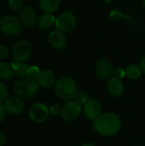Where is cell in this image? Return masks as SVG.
Wrapping results in <instances>:
<instances>
[{"mask_svg":"<svg viewBox=\"0 0 145 146\" xmlns=\"http://www.w3.org/2000/svg\"><path fill=\"white\" fill-rule=\"evenodd\" d=\"M32 53V48L30 44L27 41L21 40L18 41L13 47L12 50V57L14 61L19 62H24L26 61Z\"/></svg>","mask_w":145,"mask_h":146,"instance_id":"cell-6","label":"cell"},{"mask_svg":"<svg viewBox=\"0 0 145 146\" xmlns=\"http://www.w3.org/2000/svg\"><path fill=\"white\" fill-rule=\"evenodd\" d=\"M107 1H113V0H107Z\"/></svg>","mask_w":145,"mask_h":146,"instance_id":"cell-33","label":"cell"},{"mask_svg":"<svg viewBox=\"0 0 145 146\" xmlns=\"http://www.w3.org/2000/svg\"><path fill=\"white\" fill-rule=\"evenodd\" d=\"M81 146H97L95 144L93 143H91V142H86V143H84Z\"/></svg>","mask_w":145,"mask_h":146,"instance_id":"cell-31","label":"cell"},{"mask_svg":"<svg viewBox=\"0 0 145 146\" xmlns=\"http://www.w3.org/2000/svg\"><path fill=\"white\" fill-rule=\"evenodd\" d=\"M140 68L142 69V72L145 74V56L142 58V60L140 62Z\"/></svg>","mask_w":145,"mask_h":146,"instance_id":"cell-30","label":"cell"},{"mask_svg":"<svg viewBox=\"0 0 145 146\" xmlns=\"http://www.w3.org/2000/svg\"><path fill=\"white\" fill-rule=\"evenodd\" d=\"M14 91L21 99L28 100L37 95L38 84L37 80L28 77L16 81L14 85Z\"/></svg>","mask_w":145,"mask_h":146,"instance_id":"cell-3","label":"cell"},{"mask_svg":"<svg viewBox=\"0 0 145 146\" xmlns=\"http://www.w3.org/2000/svg\"><path fill=\"white\" fill-rule=\"evenodd\" d=\"M83 111L85 116L91 121L96 120L102 114L101 104L94 99H90L85 105H83Z\"/></svg>","mask_w":145,"mask_h":146,"instance_id":"cell-10","label":"cell"},{"mask_svg":"<svg viewBox=\"0 0 145 146\" xmlns=\"http://www.w3.org/2000/svg\"><path fill=\"white\" fill-rule=\"evenodd\" d=\"M78 92L77 84L75 80L70 77H62L56 82L55 93L63 101L73 100Z\"/></svg>","mask_w":145,"mask_h":146,"instance_id":"cell-2","label":"cell"},{"mask_svg":"<svg viewBox=\"0 0 145 146\" xmlns=\"http://www.w3.org/2000/svg\"><path fill=\"white\" fill-rule=\"evenodd\" d=\"M142 3H143L144 7V8H145V0H142Z\"/></svg>","mask_w":145,"mask_h":146,"instance_id":"cell-32","label":"cell"},{"mask_svg":"<svg viewBox=\"0 0 145 146\" xmlns=\"http://www.w3.org/2000/svg\"><path fill=\"white\" fill-rule=\"evenodd\" d=\"M126 76L130 80H137L141 76L142 69L140 67L137 65H129L126 69Z\"/></svg>","mask_w":145,"mask_h":146,"instance_id":"cell-20","label":"cell"},{"mask_svg":"<svg viewBox=\"0 0 145 146\" xmlns=\"http://www.w3.org/2000/svg\"><path fill=\"white\" fill-rule=\"evenodd\" d=\"M50 44L56 50H63L67 46V38L61 31H52L49 35Z\"/></svg>","mask_w":145,"mask_h":146,"instance_id":"cell-13","label":"cell"},{"mask_svg":"<svg viewBox=\"0 0 145 146\" xmlns=\"http://www.w3.org/2000/svg\"><path fill=\"white\" fill-rule=\"evenodd\" d=\"M96 73L101 80L111 79L114 74L113 66L110 62L106 59L100 60L96 65Z\"/></svg>","mask_w":145,"mask_h":146,"instance_id":"cell-12","label":"cell"},{"mask_svg":"<svg viewBox=\"0 0 145 146\" xmlns=\"http://www.w3.org/2000/svg\"><path fill=\"white\" fill-rule=\"evenodd\" d=\"M90 99H91V98H90L89 94L86 93L85 92H78L76 98H74V100H75L78 104H79L81 106H82V105H85Z\"/></svg>","mask_w":145,"mask_h":146,"instance_id":"cell-21","label":"cell"},{"mask_svg":"<svg viewBox=\"0 0 145 146\" xmlns=\"http://www.w3.org/2000/svg\"><path fill=\"white\" fill-rule=\"evenodd\" d=\"M15 70L11 64L4 62H0V80H9L15 75Z\"/></svg>","mask_w":145,"mask_h":146,"instance_id":"cell-17","label":"cell"},{"mask_svg":"<svg viewBox=\"0 0 145 146\" xmlns=\"http://www.w3.org/2000/svg\"><path fill=\"white\" fill-rule=\"evenodd\" d=\"M39 3L43 10L48 13H52L58 9L60 0H39Z\"/></svg>","mask_w":145,"mask_h":146,"instance_id":"cell-19","label":"cell"},{"mask_svg":"<svg viewBox=\"0 0 145 146\" xmlns=\"http://www.w3.org/2000/svg\"><path fill=\"white\" fill-rule=\"evenodd\" d=\"M9 6L13 11H19L23 9L22 0H9Z\"/></svg>","mask_w":145,"mask_h":146,"instance_id":"cell-22","label":"cell"},{"mask_svg":"<svg viewBox=\"0 0 145 146\" xmlns=\"http://www.w3.org/2000/svg\"><path fill=\"white\" fill-rule=\"evenodd\" d=\"M108 92L114 97H120L124 92V84L121 79L113 77L108 82Z\"/></svg>","mask_w":145,"mask_h":146,"instance_id":"cell-15","label":"cell"},{"mask_svg":"<svg viewBox=\"0 0 145 146\" xmlns=\"http://www.w3.org/2000/svg\"><path fill=\"white\" fill-rule=\"evenodd\" d=\"M37 82L38 86L44 88H50L56 85V77L54 74L50 70H44L40 73L37 78Z\"/></svg>","mask_w":145,"mask_h":146,"instance_id":"cell-14","label":"cell"},{"mask_svg":"<svg viewBox=\"0 0 145 146\" xmlns=\"http://www.w3.org/2000/svg\"><path fill=\"white\" fill-rule=\"evenodd\" d=\"M9 53V48L4 44H0V60L6 58Z\"/></svg>","mask_w":145,"mask_h":146,"instance_id":"cell-26","label":"cell"},{"mask_svg":"<svg viewBox=\"0 0 145 146\" xmlns=\"http://www.w3.org/2000/svg\"><path fill=\"white\" fill-rule=\"evenodd\" d=\"M62 108L59 104H52V105L49 108L50 115H54V116L62 115Z\"/></svg>","mask_w":145,"mask_h":146,"instance_id":"cell-24","label":"cell"},{"mask_svg":"<svg viewBox=\"0 0 145 146\" xmlns=\"http://www.w3.org/2000/svg\"><path fill=\"white\" fill-rule=\"evenodd\" d=\"M92 126L98 134L104 137H110L115 135L120 131L121 121L120 116L115 113L105 112L102 113L93 121Z\"/></svg>","mask_w":145,"mask_h":146,"instance_id":"cell-1","label":"cell"},{"mask_svg":"<svg viewBox=\"0 0 145 146\" xmlns=\"http://www.w3.org/2000/svg\"><path fill=\"white\" fill-rule=\"evenodd\" d=\"M5 141H6V136L2 131H0V146L3 145Z\"/></svg>","mask_w":145,"mask_h":146,"instance_id":"cell-29","label":"cell"},{"mask_svg":"<svg viewBox=\"0 0 145 146\" xmlns=\"http://www.w3.org/2000/svg\"><path fill=\"white\" fill-rule=\"evenodd\" d=\"M40 73H41V72H40L38 67H37V66H32V67H30V68H29L27 76H28L29 78L37 80V78L38 77V75L40 74Z\"/></svg>","mask_w":145,"mask_h":146,"instance_id":"cell-23","label":"cell"},{"mask_svg":"<svg viewBox=\"0 0 145 146\" xmlns=\"http://www.w3.org/2000/svg\"><path fill=\"white\" fill-rule=\"evenodd\" d=\"M11 65H12V67L15 70V73L17 76L22 78L28 74L30 67L27 64H26L24 62H19L16 61H13Z\"/></svg>","mask_w":145,"mask_h":146,"instance_id":"cell-18","label":"cell"},{"mask_svg":"<svg viewBox=\"0 0 145 146\" xmlns=\"http://www.w3.org/2000/svg\"><path fill=\"white\" fill-rule=\"evenodd\" d=\"M82 111V106L75 100L67 101L62 106V117L66 121H73L76 120Z\"/></svg>","mask_w":145,"mask_h":146,"instance_id":"cell-7","label":"cell"},{"mask_svg":"<svg viewBox=\"0 0 145 146\" xmlns=\"http://www.w3.org/2000/svg\"><path fill=\"white\" fill-rule=\"evenodd\" d=\"M114 77L118 78V79H122L126 76V71L121 68H117L116 69L114 70Z\"/></svg>","mask_w":145,"mask_h":146,"instance_id":"cell-27","label":"cell"},{"mask_svg":"<svg viewBox=\"0 0 145 146\" xmlns=\"http://www.w3.org/2000/svg\"><path fill=\"white\" fill-rule=\"evenodd\" d=\"M4 107L6 111L14 115H21L25 110V104L21 98L11 97L5 100Z\"/></svg>","mask_w":145,"mask_h":146,"instance_id":"cell-9","label":"cell"},{"mask_svg":"<svg viewBox=\"0 0 145 146\" xmlns=\"http://www.w3.org/2000/svg\"><path fill=\"white\" fill-rule=\"evenodd\" d=\"M21 29V21L13 15H5L0 21V30L7 35H15Z\"/></svg>","mask_w":145,"mask_h":146,"instance_id":"cell-4","label":"cell"},{"mask_svg":"<svg viewBox=\"0 0 145 146\" xmlns=\"http://www.w3.org/2000/svg\"><path fill=\"white\" fill-rule=\"evenodd\" d=\"M77 21L75 15L71 12H64L56 19V28L62 33L71 32L76 26Z\"/></svg>","mask_w":145,"mask_h":146,"instance_id":"cell-5","label":"cell"},{"mask_svg":"<svg viewBox=\"0 0 145 146\" xmlns=\"http://www.w3.org/2000/svg\"><path fill=\"white\" fill-rule=\"evenodd\" d=\"M49 115V108L45 104L41 103H37L33 104L29 110V117L32 121L37 123L45 121Z\"/></svg>","mask_w":145,"mask_h":146,"instance_id":"cell-8","label":"cell"},{"mask_svg":"<svg viewBox=\"0 0 145 146\" xmlns=\"http://www.w3.org/2000/svg\"><path fill=\"white\" fill-rule=\"evenodd\" d=\"M56 23V18L55 16L50 13H44L42 15L39 16L38 20V24L40 28L42 29H49Z\"/></svg>","mask_w":145,"mask_h":146,"instance_id":"cell-16","label":"cell"},{"mask_svg":"<svg viewBox=\"0 0 145 146\" xmlns=\"http://www.w3.org/2000/svg\"><path fill=\"white\" fill-rule=\"evenodd\" d=\"M8 97V89L6 86L0 82V103L3 102Z\"/></svg>","mask_w":145,"mask_h":146,"instance_id":"cell-25","label":"cell"},{"mask_svg":"<svg viewBox=\"0 0 145 146\" xmlns=\"http://www.w3.org/2000/svg\"><path fill=\"white\" fill-rule=\"evenodd\" d=\"M6 110L4 107V104H2L0 103V122L3 121L5 118V115H6Z\"/></svg>","mask_w":145,"mask_h":146,"instance_id":"cell-28","label":"cell"},{"mask_svg":"<svg viewBox=\"0 0 145 146\" xmlns=\"http://www.w3.org/2000/svg\"><path fill=\"white\" fill-rule=\"evenodd\" d=\"M20 21L24 27L28 28L32 27L38 21L35 10L29 6L24 7L20 14Z\"/></svg>","mask_w":145,"mask_h":146,"instance_id":"cell-11","label":"cell"}]
</instances>
